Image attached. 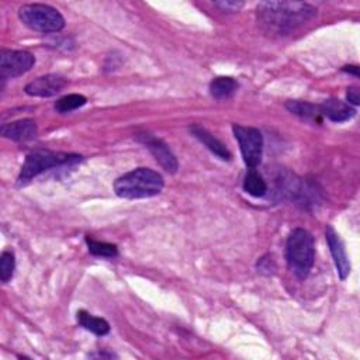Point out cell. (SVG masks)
<instances>
[{"mask_svg": "<svg viewBox=\"0 0 360 360\" xmlns=\"http://www.w3.org/2000/svg\"><path fill=\"white\" fill-rule=\"evenodd\" d=\"M343 70H345V72H347V73H352V75H354V76H359V66H356V65L345 66V68H343Z\"/></svg>", "mask_w": 360, "mask_h": 360, "instance_id": "cell-24", "label": "cell"}, {"mask_svg": "<svg viewBox=\"0 0 360 360\" xmlns=\"http://www.w3.org/2000/svg\"><path fill=\"white\" fill-rule=\"evenodd\" d=\"M18 18L28 28L38 32H59L65 27L63 15L53 7L41 3L24 4L18 8Z\"/></svg>", "mask_w": 360, "mask_h": 360, "instance_id": "cell-5", "label": "cell"}, {"mask_svg": "<svg viewBox=\"0 0 360 360\" xmlns=\"http://www.w3.org/2000/svg\"><path fill=\"white\" fill-rule=\"evenodd\" d=\"M325 238H326L330 255L333 257L338 274L342 280H345L350 273V262H349L346 249L343 246V242L338 235V232L330 225H326L325 228Z\"/></svg>", "mask_w": 360, "mask_h": 360, "instance_id": "cell-10", "label": "cell"}, {"mask_svg": "<svg viewBox=\"0 0 360 360\" xmlns=\"http://www.w3.org/2000/svg\"><path fill=\"white\" fill-rule=\"evenodd\" d=\"M232 131L239 143L245 165L249 169H255L262 162V153H263L262 132L255 127H243L239 124H233Z\"/></svg>", "mask_w": 360, "mask_h": 360, "instance_id": "cell-6", "label": "cell"}, {"mask_svg": "<svg viewBox=\"0 0 360 360\" xmlns=\"http://www.w3.org/2000/svg\"><path fill=\"white\" fill-rule=\"evenodd\" d=\"M190 132L193 134L194 138H197L205 148H208L215 156H218L222 160H231V152L228 150V148L219 141L217 139L211 132H208L205 128H202L201 125H191L190 127Z\"/></svg>", "mask_w": 360, "mask_h": 360, "instance_id": "cell-13", "label": "cell"}, {"mask_svg": "<svg viewBox=\"0 0 360 360\" xmlns=\"http://www.w3.org/2000/svg\"><path fill=\"white\" fill-rule=\"evenodd\" d=\"M285 250L287 262L292 273L301 280L307 278L315 259L312 235L304 228L292 229L288 235Z\"/></svg>", "mask_w": 360, "mask_h": 360, "instance_id": "cell-3", "label": "cell"}, {"mask_svg": "<svg viewBox=\"0 0 360 360\" xmlns=\"http://www.w3.org/2000/svg\"><path fill=\"white\" fill-rule=\"evenodd\" d=\"M77 322L82 328L90 330L97 336H104L110 332V325L105 319L91 315L87 311H77Z\"/></svg>", "mask_w": 360, "mask_h": 360, "instance_id": "cell-16", "label": "cell"}, {"mask_svg": "<svg viewBox=\"0 0 360 360\" xmlns=\"http://www.w3.org/2000/svg\"><path fill=\"white\" fill-rule=\"evenodd\" d=\"M37 124L30 120V118H24V120H18L14 122H8V124H3L0 128V134L4 138H8L11 141L15 142H25V141H31L37 136Z\"/></svg>", "mask_w": 360, "mask_h": 360, "instance_id": "cell-11", "label": "cell"}, {"mask_svg": "<svg viewBox=\"0 0 360 360\" xmlns=\"http://www.w3.org/2000/svg\"><path fill=\"white\" fill-rule=\"evenodd\" d=\"M285 108L298 115L302 120L311 121V122H321L322 120V112L319 105H315L308 101H300V100H290L285 103Z\"/></svg>", "mask_w": 360, "mask_h": 360, "instance_id": "cell-14", "label": "cell"}, {"mask_svg": "<svg viewBox=\"0 0 360 360\" xmlns=\"http://www.w3.org/2000/svg\"><path fill=\"white\" fill-rule=\"evenodd\" d=\"M82 160L80 155L75 153H63V152H53L46 149H39L31 152L27 158L24 165L21 166V172L18 176V183L24 184L34 177L39 176L41 173L65 165H75Z\"/></svg>", "mask_w": 360, "mask_h": 360, "instance_id": "cell-4", "label": "cell"}, {"mask_svg": "<svg viewBox=\"0 0 360 360\" xmlns=\"http://www.w3.org/2000/svg\"><path fill=\"white\" fill-rule=\"evenodd\" d=\"M238 90V82L229 76H219L211 80L210 93L217 100L229 98Z\"/></svg>", "mask_w": 360, "mask_h": 360, "instance_id": "cell-15", "label": "cell"}, {"mask_svg": "<svg viewBox=\"0 0 360 360\" xmlns=\"http://www.w3.org/2000/svg\"><path fill=\"white\" fill-rule=\"evenodd\" d=\"M243 190L252 197H263L267 193V183L255 169H249L243 180Z\"/></svg>", "mask_w": 360, "mask_h": 360, "instance_id": "cell-17", "label": "cell"}, {"mask_svg": "<svg viewBox=\"0 0 360 360\" xmlns=\"http://www.w3.org/2000/svg\"><path fill=\"white\" fill-rule=\"evenodd\" d=\"M163 188V177L149 167H138L114 181V191L121 198H148L158 195Z\"/></svg>", "mask_w": 360, "mask_h": 360, "instance_id": "cell-2", "label": "cell"}, {"mask_svg": "<svg viewBox=\"0 0 360 360\" xmlns=\"http://www.w3.org/2000/svg\"><path fill=\"white\" fill-rule=\"evenodd\" d=\"M87 246H89V252L94 256L98 257H115L118 250L117 246L112 243H107V242H100V240H94L91 238H86Z\"/></svg>", "mask_w": 360, "mask_h": 360, "instance_id": "cell-19", "label": "cell"}, {"mask_svg": "<svg viewBox=\"0 0 360 360\" xmlns=\"http://www.w3.org/2000/svg\"><path fill=\"white\" fill-rule=\"evenodd\" d=\"M257 269L262 271V273H266V274H270L276 270V266H274V260L271 259V256H263L259 262H257Z\"/></svg>", "mask_w": 360, "mask_h": 360, "instance_id": "cell-22", "label": "cell"}, {"mask_svg": "<svg viewBox=\"0 0 360 360\" xmlns=\"http://www.w3.org/2000/svg\"><path fill=\"white\" fill-rule=\"evenodd\" d=\"M316 8L302 1H262L257 6V21L267 32L288 34L309 21Z\"/></svg>", "mask_w": 360, "mask_h": 360, "instance_id": "cell-1", "label": "cell"}, {"mask_svg": "<svg viewBox=\"0 0 360 360\" xmlns=\"http://www.w3.org/2000/svg\"><path fill=\"white\" fill-rule=\"evenodd\" d=\"M319 108H321L322 117H326V118H329L333 122L347 121V120L353 118L354 114H356V110L350 104H347V103H345V101H342L339 98L325 100L319 105Z\"/></svg>", "mask_w": 360, "mask_h": 360, "instance_id": "cell-12", "label": "cell"}, {"mask_svg": "<svg viewBox=\"0 0 360 360\" xmlns=\"http://www.w3.org/2000/svg\"><path fill=\"white\" fill-rule=\"evenodd\" d=\"M86 97L82 94H66L63 97H60L56 103H55V110L58 112H69L73 111L82 105L86 104Z\"/></svg>", "mask_w": 360, "mask_h": 360, "instance_id": "cell-18", "label": "cell"}, {"mask_svg": "<svg viewBox=\"0 0 360 360\" xmlns=\"http://www.w3.org/2000/svg\"><path fill=\"white\" fill-rule=\"evenodd\" d=\"M346 98H347V104L359 105L360 97H359V90H357V87H349L347 91H346Z\"/></svg>", "mask_w": 360, "mask_h": 360, "instance_id": "cell-23", "label": "cell"}, {"mask_svg": "<svg viewBox=\"0 0 360 360\" xmlns=\"http://www.w3.org/2000/svg\"><path fill=\"white\" fill-rule=\"evenodd\" d=\"M35 63V56L28 51L1 49L0 76L3 80L13 79L27 73Z\"/></svg>", "mask_w": 360, "mask_h": 360, "instance_id": "cell-7", "label": "cell"}, {"mask_svg": "<svg viewBox=\"0 0 360 360\" xmlns=\"http://www.w3.org/2000/svg\"><path fill=\"white\" fill-rule=\"evenodd\" d=\"M14 269H15L14 253L8 250L3 252L0 257V278L3 283H7L13 277Z\"/></svg>", "mask_w": 360, "mask_h": 360, "instance_id": "cell-20", "label": "cell"}, {"mask_svg": "<svg viewBox=\"0 0 360 360\" xmlns=\"http://www.w3.org/2000/svg\"><path fill=\"white\" fill-rule=\"evenodd\" d=\"M135 139L141 142L156 159V162L167 172V173H176L179 169V163L176 156L172 153L170 148L159 138L153 136L152 134H136Z\"/></svg>", "mask_w": 360, "mask_h": 360, "instance_id": "cell-8", "label": "cell"}, {"mask_svg": "<svg viewBox=\"0 0 360 360\" xmlns=\"http://www.w3.org/2000/svg\"><path fill=\"white\" fill-rule=\"evenodd\" d=\"M214 6L221 8V11L226 13H236L243 7V1H235V0H225V1H215Z\"/></svg>", "mask_w": 360, "mask_h": 360, "instance_id": "cell-21", "label": "cell"}, {"mask_svg": "<svg viewBox=\"0 0 360 360\" xmlns=\"http://www.w3.org/2000/svg\"><path fill=\"white\" fill-rule=\"evenodd\" d=\"M66 83L68 80L59 75H45L30 82L24 87V91L32 97H52L58 94Z\"/></svg>", "mask_w": 360, "mask_h": 360, "instance_id": "cell-9", "label": "cell"}]
</instances>
